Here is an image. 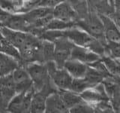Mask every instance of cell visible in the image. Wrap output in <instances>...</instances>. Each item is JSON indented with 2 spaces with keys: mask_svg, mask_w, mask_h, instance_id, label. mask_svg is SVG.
<instances>
[{
  "mask_svg": "<svg viewBox=\"0 0 120 113\" xmlns=\"http://www.w3.org/2000/svg\"><path fill=\"white\" fill-rule=\"evenodd\" d=\"M76 26L95 39L106 41L104 38V25L98 13L91 11L86 17L78 20Z\"/></svg>",
  "mask_w": 120,
  "mask_h": 113,
  "instance_id": "1",
  "label": "cell"
},
{
  "mask_svg": "<svg viewBox=\"0 0 120 113\" xmlns=\"http://www.w3.org/2000/svg\"><path fill=\"white\" fill-rule=\"evenodd\" d=\"M31 77L35 90H39L52 81L46 64L43 63H29L25 65Z\"/></svg>",
  "mask_w": 120,
  "mask_h": 113,
  "instance_id": "2",
  "label": "cell"
},
{
  "mask_svg": "<svg viewBox=\"0 0 120 113\" xmlns=\"http://www.w3.org/2000/svg\"><path fill=\"white\" fill-rule=\"evenodd\" d=\"M50 78L58 90H70L74 78L65 68L59 69L54 61L45 63Z\"/></svg>",
  "mask_w": 120,
  "mask_h": 113,
  "instance_id": "3",
  "label": "cell"
},
{
  "mask_svg": "<svg viewBox=\"0 0 120 113\" xmlns=\"http://www.w3.org/2000/svg\"><path fill=\"white\" fill-rule=\"evenodd\" d=\"M55 44L54 62L59 69L64 68L67 60L71 59L74 44L65 36H61L53 41Z\"/></svg>",
  "mask_w": 120,
  "mask_h": 113,
  "instance_id": "4",
  "label": "cell"
},
{
  "mask_svg": "<svg viewBox=\"0 0 120 113\" xmlns=\"http://www.w3.org/2000/svg\"><path fill=\"white\" fill-rule=\"evenodd\" d=\"M58 89L51 81L45 85L39 90H35L33 94L30 112L32 113H42L45 112L46 102L48 96L50 93L56 91Z\"/></svg>",
  "mask_w": 120,
  "mask_h": 113,
  "instance_id": "5",
  "label": "cell"
},
{
  "mask_svg": "<svg viewBox=\"0 0 120 113\" xmlns=\"http://www.w3.org/2000/svg\"><path fill=\"white\" fill-rule=\"evenodd\" d=\"M104 25V38L107 44L120 45V29L112 17L99 14Z\"/></svg>",
  "mask_w": 120,
  "mask_h": 113,
  "instance_id": "6",
  "label": "cell"
},
{
  "mask_svg": "<svg viewBox=\"0 0 120 113\" xmlns=\"http://www.w3.org/2000/svg\"><path fill=\"white\" fill-rule=\"evenodd\" d=\"M17 93L27 91L33 87L31 77L24 65L19 66L12 73Z\"/></svg>",
  "mask_w": 120,
  "mask_h": 113,
  "instance_id": "7",
  "label": "cell"
},
{
  "mask_svg": "<svg viewBox=\"0 0 120 113\" xmlns=\"http://www.w3.org/2000/svg\"><path fill=\"white\" fill-rule=\"evenodd\" d=\"M62 36L67 37L75 45L87 48L94 38L82 29L74 26L68 29L62 30Z\"/></svg>",
  "mask_w": 120,
  "mask_h": 113,
  "instance_id": "8",
  "label": "cell"
},
{
  "mask_svg": "<svg viewBox=\"0 0 120 113\" xmlns=\"http://www.w3.org/2000/svg\"><path fill=\"white\" fill-rule=\"evenodd\" d=\"M80 96L86 103L89 104H95L104 100H110L102 82L93 88L85 90L80 93Z\"/></svg>",
  "mask_w": 120,
  "mask_h": 113,
  "instance_id": "9",
  "label": "cell"
},
{
  "mask_svg": "<svg viewBox=\"0 0 120 113\" xmlns=\"http://www.w3.org/2000/svg\"><path fill=\"white\" fill-rule=\"evenodd\" d=\"M52 12L55 18L65 22L77 23L79 20L77 14L66 0L56 5Z\"/></svg>",
  "mask_w": 120,
  "mask_h": 113,
  "instance_id": "10",
  "label": "cell"
},
{
  "mask_svg": "<svg viewBox=\"0 0 120 113\" xmlns=\"http://www.w3.org/2000/svg\"><path fill=\"white\" fill-rule=\"evenodd\" d=\"M101 58V56L89 50V48L82 46H78V45L74 46L71 56V59L79 60L87 65L97 61Z\"/></svg>",
  "mask_w": 120,
  "mask_h": 113,
  "instance_id": "11",
  "label": "cell"
},
{
  "mask_svg": "<svg viewBox=\"0 0 120 113\" xmlns=\"http://www.w3.org/2000/svg\"><path fill=\"white\" fill-rule=\"evenodd\" d=\"M45 112L47 113H65L69 112L61 97L59 90L50 93L46 102Z\"/></svg>",
  "mask_w": 120,
  "mask_h": 113,
  "instance_id": "12",
  "label": "cell"
},
{
  "mask_svg": "<svg viewBox=\"0 0 120 113\" xmlns=\"http://www.w3.org/2000/svg\"><path fill=\"white\" fill-rule=\"evenodd\" d=\"M0 31L8 39V41L11 44H12L18 51H20L21 48L24 45L29 35V32L17 31V30L10 29L6 26L0 28Z\"/></svg>",
  "mask_w": 120,
  "mask_h": 113,
  "instance_id": "13",
  "label": "cell"
},
{
  "mask_svg": "<svg viewBox=\"0 0 120 113\" xmlns=\"http://www.w3.org/2000/svg\"><path fill=\"white\" fill-rule=\"evenodd\" d=\"M5 26L25 32H30L32 29L31 26L26 19L23 13H12Z\"/></svg>",
  "mask_w": 120,
  "mask_h": 113,
  "instance_id": "14",
  "label": "cell"
},
{
  "mask_svg": "<svg viewBox=\"0 0 120 113\" xmlns=\"http://www.w3.org/2000/svg\"><path fill=\"white\" fill-rule=\"evenodd\" d=\"M90 10L98 14L112 17L114 14L113 0H89Z\"/></svg>",
  "mask_w": 120,
  "mask_h": 113,
  "instance_id": "15",
  "label": "cell"
},
{
  "mask_svg": "<svg viewBox=\"0 0 120 113\" xmlns=\"http://www.w3.org/2000/svg\"><path fill=\"white\" fill-rule=\"evenodd\" d=\"M88 66L87 64L74 59H69L67 60L64 65V68L74 78H83L87 71Z\"/></svg>",
  "mask_w": 120,
  "mask_h": 113,
  "instance_id": "16",
  "label": "cell"
},
{
  "mask_svg": "<svg viewBox=\"0 0 120 113\" xmlns=\"http://www.w3.org/2000/svg\"><path fill=\"white\" fill-rule=\"evenodd\" d=\"M0 86L7 102L9 103L10 100L17 93L12 73L0 77Z\"/></svg>",
  "mask_w": 120,
  "mask_h": 113,
  "instance_id": "17",
  "label": "cell"
},
{
  "mask_svg": "<svg viewBox=\"0 0 120 113\" xmlns=\"http://www.w3.org/2000/svg\"><path fill=\"white\" fill-rule=\"evenodd\" d=\"M20 65L21 63L17 59L5 53L0 52V75L1 76L12 73L14 70Z\"/></svg>",
  "mask_w": 120,
  "mask_h": 113,
  "instance_id": "18",
  "label": "cell"
},
{
  "mask_svg": "<svg viewBox=\"0 0 120 113\" xmlns=\"http://www.w3.org/2000/svg\"><path fill=\"white\" fill-rule=\"evenodd\" d=\"M63 102L68 111L71 108L76 106L77 105L80 104L85 102L81 97L80 93H75L71 90H59Z\"/></svg>",
  "mask_w": 120,
  "mask_h": 113,
  "instance_id": "19",
  "label": "cell"
},
{
  "mask_svg": "<svg viewBox=\"0 0 120 113\" xmlns=\"http://www.w3.org/2000/svg\"><path fill=\"white\" fill-rule=\"evenodd\" d=\"M66 1L76 12L79 20L86 17L91 11L89 0H66Z\"/></svg>",
  "mask_w": 120,
  "mask_h": 113,
  "instance_id": "20",
  "label": "cell"
},
{
  "mask_svg": "<svg viewBox=\"0 0 120 113\" xmlns=\"http://www.w3.org/2000/svg\"><path fill=\"white\" fill-rule=\"evenodd\" d=\"M0 52L5 53V54L13 56L21 63V65H23L20 52L12 44H11L8 41V39L3 36L1 31H0Z\"/></svg>",
  "mask_w": 120,
  "mask_h": 113,
  "instance_id": "21",
  "label": "cell"
},
{
  "mask_svg": "<svg viewBox=\"0 0 120 113\" xmlns=\"http://www.w3.org/2000/svg\"><path fill=\"white\" fill-rule=\"evenodd\" d=\"M27 91L17 93L8 103L7 107V112L13 113H22L25 96Z\"/></svg>",
  "mask_w": 120,
  "mask_h": 113,
  "instance_id": "22",
  "label": "cell"
},
{
  "mask_svg": "<svg viewBox=\"0 0 120 113\" xmlns=\"http://www.w3.org/2000/svg\"><path fill=\"white\" fill-rule=\"evenodd\" d=\"M84 78L92 85V87H95L102 82L106 76L95 69L89 66Z\"/></svg>",
  "mask_w": 120,
  "mask_h": 113,
  "instance_id": "23",
  "label": "cell"
},
{
  "mask_svg": "<svg viewBox=\"0 0 120 113\" xmlns=\"http://www.w3.org/2000/svg\"><path fill=\"white\" fill-rule=\"evenodd\" d=\"M76 26V23L65 22L53 17L45 26L44 30H65Z\"/></svg>",
  "mask_w": 120,
  "mask_h": 113,
  "instance_id": "24",
  "label": "cell"
},
{
  "mask_svg": "<svg viewBox=\"0 0 120 113\" xmlns=\"http://www.w3.org/2000/svg\"><path fill=\"white\" fill-rule=\"evenodd\" d=\"M42 54L44 63L54 61L55 56V44L53 41L42 39Z\"/></svg>",
  "mask_w": 120,
  "mask_h": 113,
  "instance_id": "25",
  "label": "cell"
},
{
  "mask_svg": "<svg viewBox=\"0 0 120 113\" xmlns=\"http://www.w3.org/2000/svg\"><path fill=\"white\" fill-rule=\"evenodd\" d=\"M90 88H93V87H92V85L83 77L80 78H74L70 90L75 93L80 94L85 90Z\"/></svg>",
  "mask_w": 120,
  "mask_h": 113,
  "instance_id": "26",
  "label": "cell"
},
{
  "mask_svg": "<svg viewBox=\"0 0 120 113\" xmlns=\"http://www.w3.org/2000/svg\"><path fill=\"white\" fill-rule=\"evenodd\" d=\"M69 112L71 113H92L95 112V109L93 106L89 103L83 102L80 104L77 105L76 106L71 108Z\"/></svg>",
  "mask_w": 120,
  "mask_h": 113,
  "instance_id": "27",
  "label": "cell"
},
{
  "mask_svg": "<svg viewBox=\"0 0 120 113\" xmlns=\"http://www.w3.org/2000/svg\"><path fill=\"white\" fill-rule=\"evenodd\" d=\"M65 1V0H41V1L35 6L38 7H45L50 8H54L58 5L61 2Z\"/></svg>",
  "mask_w": 120,
  "mask_h": 113,
  "instance_id": "28",
  "label": "cell"
},
{
  "mask_svg": "<svg viewBox=\"0 0 120 113\" xmlns=\"http://www.w3.org/2000/svg\"><path fill=\"white\" fill-rule=\"evenodd\" d=\"M8 104V103L7 102L5 96H4L1 86H0V112H7Z\"/></svg>",
  "mask_w": 120,
  "mask_h": 113,
  "instance_id": "29",
  "label": "cell"
},
{
  "mask_svg": "<svg viewBox=\"0 0 120 113\" xmlns=\"http://www.w3.org/2000/svg\"><path fill=\"white\" fill-rule=\"evenodd\" d=\"M41 1V0H32V3L30 4V5L28 6V8H27V11L28 10H29L30 8H33V7H35L38 3L39 2Z\"/></svg>",
  "mask_w": 120,
  "mask_h": 113,
  "instance_id": "30",
  "label": "cell"
},
{
  "mask_svg": "<svg viewBox=\"0 0 120 113\" xmlns=\"http://www.w3.org/2000/svg\"><path fill=\"white\" fill-rule=\"evenodd\" d=\"M3 26H3V24H2L1 22H0V28H1V27H3Z\"/></svg>",
  "mask_w": 120,
  "mask_h": 113,
  "instance_id": "31",
  "label": "cell"
},
{
  "mask_svg": "<svg viewBox=\"0 0 120 113\" xmlns=\"http://www.w3.org/2000/svg\"><path fill=\"white\" fill-rule=\"evenodd\" d=\"M0 77H1V75H0Z\"/></svg>",
  "mask_w": 120,
  "mask_h": 113,
  "instance_id": "32",
  "label": "cell"
}]
</instances>
